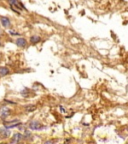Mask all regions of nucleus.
<instances>
[{"instance_id": "obj_1", "label": "nucleus", "mask_w": 128, "mask_h": 144, "mask_svg": "<svg viewBox=\"0 0 128 144\" xmlns=\"http://www.w3.org/2000/svg\"><path fill=\"white\" fill-rule=\"evenodd\" d=\"M9 1V4L11 5L12 8H17L19 10H25V6L19 1V0H8Z\"/></svg>"}, {"instance_id": "obj_2", "label": "nucleus", "mask_w": 128, "mask_h": 144, "mask_svg": "<svg viewBox=\"0 0 128 144\" xmlns=\"http://www.w3.org/2000/svg\"><path fill=\"white\" fill-rule=\"evenodd\" d=\"M0 23H1V25L4 27V28H9L10 25H11V21L8 17H1L0 18Z\"/></svg>"}, {"instance_id": "obj_3", "label": "nucleus", "mask_w": 128, "mask_h": 144, "mask_svg": "<svg viewBox=\"0 0 128 144\" xmlns=\"http://www.w3.org/2000/svg\"><path fill=\"white\" fill-rule=\"evenodd\" d=\"M15 43H16V45H17L18 47L23 48V47L26 46V44H27V40H26L25 38H23V37H19V38H17V39L15 40Z\"/></svg>"}, {"instance_id": "obj_4", "label": "nucleus", "mask_w": 128, "mask_h": 144, "mask_svg": "<svg viewBox=\"0 0 128 144\" xmlns=\"http://www.w3.org/2000/svg\"><path fill=\"white\" fill-rule=\"evenodd\" d=\"M29 127H30L31 129H33V130H38V129H41V128H42V125H41V123H40L39 121L33 120V121L30 122Z\"/></svg>"}, {"instance_id": "obj_5", "label": "nucleus", "mask_w": 128, "mask_h": 144, "mask_svg": "<svg viewBox=\"0 0 128 144\" xmlns=\"http://www.w3.org/2000/svg\"><path fill=\"white\" fill-rule=\"evenodd\" d=\"M10 135V132L7 130V128H0V137L1 138H6Z\"/></svg>"}, {"instance_id": "obj_6", "label": "nucleus", "mask_w": 128, "mask_h": 144, "mask_svg": "<svg viewBox=\"0 0 128 144\" xmlns=\"http://www.w3.org/2000/svg\"><path fill=\"white\" fill-rule=\"evenodd\" d=\"M9 74V69L7 67H0V77H4Z\"/></svg>"}, {"instance_id": "obj_7", "label": "nucleus", "mask_w": 128, "mask_h": 144, "mask_svg": "<svg viewBox=\"0 0 128 144\" xmlns=\"http://www.w3.org/2000/svg\"><path fill=\"white\" fill-rule=\"evenodd\" d=\"M40 41H41V38H40V36H38V35H33V36L30 37V42H31L32 44H37V43H39Z\"/></svg>"}, {"instance_id": "obj_8", "label": "nucleus", "mask_w": 128, "mask_h": 144, "mask_svg": "<svg viewBox=\"0 0 128 144\" xmlns=\"http://www.w3.org/2000/svg\"><path fill=\"white\" fill-rule=\"evenodd\" d=\"M22 139V135L19 133H15L13 136V142H19Z\"/></svg>"}, {"instance_id": "obj_9", "label": "nucleus", "mask_w": 128, "mask_h": 144, "mask_svg": "<svg viewBox=\"0 0 128 144\" xmlns=\"http://www.w3.org/2000/svg\"><path fill=\"white\" fill-rule=\"evenodd\" d=\"M9 112H10V110H9L8 108H6V107L2 108V109H1V115H2V117H6V116L9 114Z\"/></svg>"}, {"instance_id": "obj_10", "label": "nucleus", "mask_w": 128, "mask_h": 144, "mask_svg": "<svg viewBox=\"0 0 128 144\" xmlns=\"http://www.w3.org/2000/svg\"><path fill=\"white\" fill-rule=\"evenodd\" d=\"M35 108H36L35 106H31V107H26V111H28V112H29V111H33V110H34Z\"/></svg>"}, {"instance_id": "obj_11", "label": "nucleus", "mask_w": 128, "mask_h": 144, "mask_svg": "<svg viewBox=\"0 0 128 144\" xmlns=\"http://www.w3.org/2000/svg\"><path fill=\"white\" fill-rule=\"evenodd\" d=\"M9 34H10V35H17V36L19 35V33H18V32H16V31H12V30H10V31H9Z\"/></svg>"}, {"instance_id": "obj_12", "label": "nucleus", "mask_w": 128, "mask_h": 144, "mask_svg": "<svg viewBox=\"0 0 128 144\" xmlns=\"http://www.w3.org/2000/svg\"><path fill=\"white\" fill-rule=\"evenodd\" d=\"M44 144H53V142H51V141H46Z\"/></svg>"}, {"instance_id": "obj_13", "label": "nucleus", "mask_w": 128, "mask_h": 144, "mask_svg": "<svg viewBox=\"0 0 128 144\" xmlns=\"http://www.w3.org/2000/svg\"><path fill=\"white\" fill-rule=\"evenodd\" d=\"M0 46H1V42H0Z\"/></svg>"}, {"instance_id": "obj_14", "label": "nucleus", "mask_w": 128, "mask_h": 144, "mask_svg": "<svg viewBox=\"0 0 128 144\" xmlns=\"http://www.w3.org/2000/svg\"><path fill=\"white\" fill-rule=\"evenodd\" d=\"M0 144H3V143H0ZM4 144H5V143H4Z\"/></svg>"}, {"instance_id": "obj_15", "label": "nucleus", "mask_w": 128, "mask_h": 144, "mask_svg": "<svg viewBox=\"0 0 128 144\" xmlns=\"http://www.w3.org/2000/svg\"><path fill=\"white\" fill-rule=\"evenodd\" d=\"M0 35H1V33H0Z\"/></svg>"}]
</instances>
